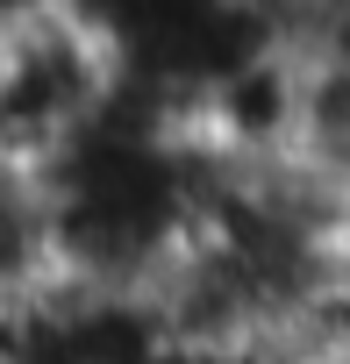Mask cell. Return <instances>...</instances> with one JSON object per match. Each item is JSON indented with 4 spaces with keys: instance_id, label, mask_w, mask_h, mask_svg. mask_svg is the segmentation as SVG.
Listing matches in <instances>:
<instances>
[{
    "instance_id": "obj_1",
    "label": "cell",
    "mask_w": 350,
    "mask_h": 364,
    "mask_svg": "<svg viewBox=\"0 0 350 364\" xmlns=\"http://www.w3.org/2000/svg\"><path fill=\"white\" fill-rule=\"evenodd\" d=\"M122 50L79 0H15L0 29V143L8 171H51L122 100Z\"/></svg>"
},
{
    "instance_id": "obj_2",
    "label": "cell",
    "mask_w": 350,
    "mask_h": 364,
    "mask_svg": "<svg viewBox=\"0 0 350 364\" xmlns=\"http://www.w3.org/2000/svg\"><path fill=\"white\" fill-rule=\"evenodd\" d=\"M293 157H307L329 186L350 193V58H314V65H307Z\"/></svg>"
}]
</instances>
